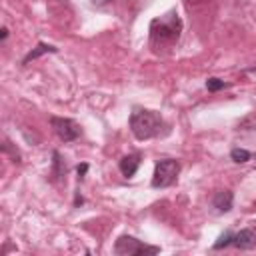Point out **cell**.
Listing matches in <instances>:
<instances>
[{
  "label": "cell",
  "instance_id": "obj_1",
  "mask_svg": "<svg viewBox=\"0 0 256 256\" xmlns=\"http://www.w3.org/2000/svg\"><path fill=\"white\" fill-rule=\"evenodd\" d=\"M164 128V120L152 112V110H134L130 116V130L138 140H148L160 134V130Z\"/></svg>",
  "mask_w": 256,
  "mask_h": 256
},
{
  "label": "cell",
  "instance_id": "obj_2",
  "mask_svg": "<svg viewBox=\"0 0 256 256\" xmlns=\"http://www.w3.org/2000/svg\"><path fill=\"white\" fill-rule=\"evenodd\" d=\"M182 32V20L176 10L166 12L160 18H154L150 22V40L152 42H172L178 40Z\"/></svg>",
  "mask_w": 256,
  "mask_h": 256
},
{
  "label": "cell",
  "instance_id": "obj_3",
  "mask_svg": "<svg viewBox=\"0 0 256 256\" xmlns=\"http://www.w3.org/2000/svg\"><path fill=\"white\" fill-rule=\"evenodd\" d=\"M178 172H180V164L176 160H172V158L158 160L154 166V174H152V186L166 188V186L174 184L178 178Z\"/></svg>",
  "mask_w": 256,
  "mask_h": 256
},
{
  "label": "cell",
  "instance_id": "obj_4",
  "mask_svg": "<svg viewBox=\"0 0 256 256\" xmlns=\"http://www.w3.org/2000/svg\"><path fill=\"white\" fill-rule=\"evenodd\" d=\"M114 252L120 254V256H138V254H158L160 248L158 246H148L144 242H140L138 238L134 236H120L114 244Z\"/></svg>",
  "mask_w": 256,
  "mask_h": 256
},
{
  "label": "cell",
  "instance_id": "obj_5",
  "mask_svg": "<svg viewBox=\"0 0 256 256\" xmlns=\"http://www.w3.org/2000/svg\"><path fill=\"white\" fill-rule=\"evenodd\" d=\"M50 124L54 128L56 136L60 140H64V142H72V140H76L80 136V126L72 118H58V116H54V118H50Z\"/></svg>",
  "mask_w": 256,
  "mask_h": 256
},
{
  "label": "cell",
  "instance_id": "obj_6",
  "mask_svg": "<svg viewBox=\"0 0 256 256\" xmlns=\"http://www.w3.org/2000/svg\"><path fill=\"white\" fill-rule=\"evenodd\" d=\"M232 246L240 248V250H252L256 246V232L252 228H244L240 232L232 234Z\"/></svg>",
  "mask_w": 256,
  "mask_h": 256
},
{
  "label": "cell",
  "instance_id": "obj_7",
  "mask_svg": "<svg viewBox=\"0 0 256 256\" xmlns=\"http://www.w3.org/2000/svg\"><path fill=\"white\" fill-rule=\"evenodd\" d=\"M232 204H234V194L230 190H218L212 198V206L216 208L218 214H226L232 210Z\"/></svg>",
  "mask_w": 256,
  "mask_h": 256
},
{
  "label": "cell",
  "instance_id": "obj_8",
  "mask_svg": "<svg viewBox=\"0 0 256 256\" xmlns=\"http://www.w3.org/2000/svg\"><path fill=\"white\" fill-rule=\"evenodd\" d=\"M138 166H140V154H128L118 164V168H120V172H122L124 178H132L136 174Z\"/></svg>",
  "mask_w": 256,
  "mask_h": 256
},
{
  "label": "cell",
  "instance_id": "obj_9",
  "mask_svg": "<svg viewBox=\"0 0 256 256\" xmlns=\"http://www.w3.org/2000/svg\"><path fill=\"white\" fill-rule=\"evenodd\" d=\"M52 178L54 180H60V178H64L66 176V164H64V160H62V156H60V152H52Z\"/></svg>",
  "mask_w": 256,
  "mask_h": 256
},
{
  "label": "cell",
  "instance_id": "obj_10",
  "mask_svg": "<svg viewBox=\"0 0 256 256\" xmlns=\"http://www.w3.org/2000/svg\"><path fill=\"white\" fill-rule=\"evenodd\" d=\"M46 52H58V48H54L52 44H44V42H40L32 52H28V54L24 56L22 64H28L30 60H34V58H38V56H42V54H46Z\"/></svg>",
  "mask_w": 256,
  "mask_h": 256
},
{
  "label": "cell",
  "instance_id": "obj_11",
  "mask_svg": "<svg viewBox=\"0 0 256 256\" xmlns=\"http://www.w3.org/2000/svg\"><path fill=\"white\" fill-rule=\"evenodd\" d=\"M232 234H234L232 230H226L224 234H220L212 248H214V250H222V248H226V246H232Z\"/></svg>",
  "mask_w": 256,
  "mask_h": 256
},
{
  "label": "cell",
  "instance_id": "obj_12",
  "mask_svg": "<svg viewBox=\"0 0 256 256\" xmlns=\"http://www.w3.org/2000/svg\"><path fill=\"white\" fill-rule=\"evenodd\" d=\"M250 152L248 150H244V148H234L232 152H230V158L236 162V164H244V162H248L250 160Z\"/></svg>",
  "mask_w": 256,
  "mask_h": 256
},
{
  "label": "cell",
  "instance_id": "obj_13",
  "mask_svg": "<svg viewBox=\"0 0 256 256\" xmlns=\"http://www.w3.org/2000/svg\"><path fill=\"white\" fill-rule=\"evenodd\" d=\"M228 86H230V84L224 82V80H220V78H208V80H206V88H208L210 92H218V90L228 88Z\"/></svg>",
  "mask_w": 256,
  "mask_h": 256
},
{
  "label": "cell",
  "instance_id": "obj_14",
  "mask_svg": "<svg viewBox=\"0 0 256 256\" xmlns=\"http://www.w3.org/2000/svg\"><path fill=\"white\" fill-rule=\"evenodd\" d=\"M2 148H4V152H10V154H12V158H14V162H20V152L12 148V142H10V140H4V144H2Z\"/></svg>",
  "mask_w": 256,
  "mask_h": 256
},
{
  "label": "cell",
  "instance_id": "obj_15",
  "mask_svg": "<svg viewBox=\"0 0 256 256\" xmlns=\"http://www.w3.org/2000/svg\"><path fill=\"white\" fill-rule=\"evenodd\" d=\"M86 170H88V164H80V166L76 168V172H78V180H82V178H84Z\"/></svg>",
  "mask_w": 256,
  "mask_h": 256
},
{
  "label": "cell",
  "instance_id": "obj_16",
  "mask_svg": "<svg viewBox=\"0 0 256 256\" xmlns=\"http://www.w3.org/2000/svg\"><path fill=\"white\" fill-rule=\"evenodd\" d=\"M108 2H112V0H90L92 6H104V4H108Z\"/></svg>",
  "mask_w": 256,
  "mask_h": 256
},
{
  "label": "cell",
  "instance_id": "obj_17",
  "mask_svg": "<svg viewBox=\"0 0 256 256\" xmlns=\"http://www.w3.org/2000/svg\"><path fill=\"white\" fill-rule=\"evenodd\" d=\"M82 202H84V198H82V196H78V194H76V198H74V204H82Z\"/></svg>",
  "mask_w": 256,
  "mask_h": 256
},
{
  "label": "cell",
  "instance_id": "obj_18",
  "mask_svg": "<svg viewBox=\"0 0 256 256\" xmlns=\"http://www.w3.org/2000/svg\"><path fill=\"white\" fill-rule=\"evenodd\" d=\"M8 38V28H2V40H6Z\"/></svg>",
  "mask_w": 256,
  "mask_h": 256
},
{
  "label": "cell",
  "instance_id": "obj_19",
  "mask_svg": "<svg viewBox=\"0 0 256 256\" xmlns=\"http://www.w3.org/2000/svg\"><path fill=\"white\" fill-rule=\"evenodd\" d=\"M186 2H202V0H186Z\"/></svg>",
  "mask_w": 256,
  "mask_h": 256
}]
</instances>
